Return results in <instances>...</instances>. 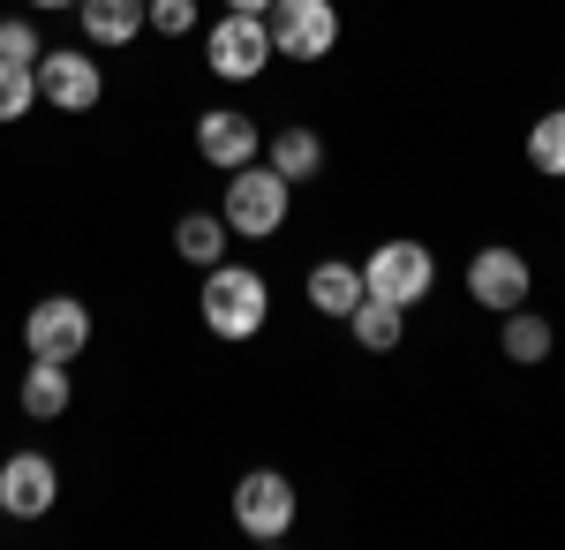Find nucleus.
<instances>
[{
	"mask_svg": "<svg viewBox=\"0 0 565 550\" xmlns=\"http://www.w3.org/2000/svg\"><path fill=\"white\" fill-rule=\"evenodd\" d=\"M196 317H204V332H212V339H234V347H242V339H257L264 325H271V287H264V272L218 256L212 272H204Z\"/></svg>",
	"mask_w": 565,
	"mask_h": 550,
	"instance_id": "obj_1",
	"label": "nucleus"
},
{
	"mask_svg": "<svg viewBox=\"0 0 565 550\" xmlns=\"http://www.w3.org/2000/svg\"><path fill=\"white\" fill-rule=\"evenodd\" d=\"M287 197H295V181H279V173L249 159V167L226 173V197H218V219L242 234V242H271L279 226H287Z\"/></svg>",
	"mask_w": 565,
	"mask_h": 550,
	"instance_id": "obj_2",
	"label": "nucleus"
},
{
	"mask_svg": "<svg viewBox=\"0 0 565 550\" xmlns=\"http://www.w3.org/2000/svg\"><path fill=\"white\" fill-rule=\"evenodd\" d=\"M430 287H437V256H430V242H407V234H392V242H377V250L362 256V295L415 309V302H430Z\"/></svg>",
	"mask_w": 565,
	"mask_h": 550,
	"instance_id": "obj_3",
	"label": "nucleus"
},
{
	"mask_svg": "<svg viewBox=\"0 0 565 550\" xmlns=\"http://www.w3.org/2000/svg\"><path fill=\"white\" fill-rule=\"evenodd\" d=\"M264 31H271V61H324L332 45H340V8L332 0H271L264 8Z\"/></svg>",
	"mask_w": 565,
	"mask_h": 550,
	"instance_id": "obj_4",
	"label": "nucleus"
},
{
	"mask_svg": "<svg viewBox=\"0 0 565 550\" xmlns=\"http://www.w3.org/2000/svg\"><path fill=\"white\" fill-rule=\"evenodd\" d=\"M204 68H212L218 84H257L264 68H271V31H264V15L226 8L212 31H204Z\"/></svg>",
	"mask_w": 565,
	"mask_h": 550,
	"instance_id": "obj_5",
	"label": "nucleus"
},
{
	"mask_svg": "<svg viewBox=\"0 0 565 550\" xmlns=\"http://www.w3.org/2000/svg\"><path fill=\"white\" fill-rule=\"evenodd\" d=\"M295 512H302V498H295V483H287L279 467H249V475L234 483V528H242L249 543H279V536L295 528Z\"/></svg>",
	"mask_w": 565,
	"mask_h": 550,
	"instance_id": "obj_6",
	"label": "nucleus"
},
{
	"mask_svg": "<svg viewBox=\"0 0 565 550\" xmlns=\"http://www.w3.org/2000/svg\"><path fill=\"white\" fill-rule=\"evenodd\" d=\"M106 98V76L90 61V45H45L39 53V106L53 114H90Z\"/></svg>",
	"mask_w": 565,
	"mask_h": 550,
	"instance_id": "obj_7",
	"label": "nucleus"
},
{
	"mask_svg": "<svg viewBox=\"0 0 565 550\" xmlns=\"http://www.w3.org/2000/svg\"><path fill=\"white\" fill-rule=\"evenodd\" d=\"M23 347H31L39 362H76V355L90 347V309L76 295L31 302V317H23Z\"/></svg>",
	"mask_w": 565,
	"mask_h": 550,
	"instance_id": "obj_8",
	"label": "nucleus"
},
{
	"mask_svg": "<svg viewBox=\"0 0 565 550\" xmlns=\"http://www.w3.org/2000/svg\"><path fill=\"white\" fill-rule=\"evenodd\" d=\"M535 295V272H527L521 250H505V242H490V250L468 256V302L490 309V317H505V309H521Z\"/></svg>",
	"mask_w": 565,
	"mask_h": 550,
	"instance_id": "obj_9",
	"label": "nucleus"
},
{
	"mask_svg": "<svg viewBox=\"0 0 565 550\" xmlns=\"http://www.w3.org/2000/svg\"><path fill=\"white\" fill-rule=\"evenodd\" d=\"M61 506V467L45 461V453H8L0 461V512L8 520H45V512Z\"/></svg>",
	"mask_w": 565,
	"mask_h": 550,
	"instance_id": "obj_10",
	"label": "nucleus"
},
{
	"mask_svg": "<svg viewBox=\"0 0 565 550\" xmlns=\"http://www.w3.org/2000/svg\"><path fill=\"white\" fill-rule=\"evenodd\" d=\"M196 151H204V167L234 173L249 167V159H264V128L242 114V106H212L204 121H196Z\"/></svg>",
	"mask_w": 565,
	"mask_h": 550,
	"instance_id": "obj_11",
	"label": "nucleus"
},
{
	"mask_svg": "<svg viewBox=\"0 0 565 550\" xmlns=\"http://www.w3.org/2000/svg\"><path fill=\"white\" fill-rule=\"evenodd\" d=\"M76 31L98 53H114V45H136L151 23H143V0H76Z\"/></svg>",
	"mask_w": 565,
	"mask_h": 550,
	"instance_id": "obj_12",
	"label": "nucleus"
},
{
	"mask_svg": "<svg viewBox=\"0 0 565 550\" xmlns=\"http://www.w3.org/2000/svg\"><path fill=\"white\" fill-rule=\"evenodd\" d=\"M15 400H23V415H31V423H61V415H68V400H76L68 362H39V355H31V370H23V384H15Z\"/></svg>",
	"mask_w": 565,
	"mask_h": 550,
	"instance_id": "obj_13",
	"label": "nucleus"
},
{
	"mask_svg": "<svg viewBox=\"0 0 565 550\" xmlns=\"http://www.w3.org/2000/svg\"><path fill=\"white\" fill-rule=\"evenodd\" d=\"M302 295L317 317H348L354 302H362V264H348V256H324V264H309Z\"/></svg>",
	"mask_w": 565,
	"mask_h": 550,
	"instance_id": "obj_14",
	"label": "nucleus"
},
{
	"mask_svg": "<svg viewBox=\"0 0 565 550\" xmlns=\"http://www.w3.org/2000/svg\"><path fill=\"white\" fill-rule=\"evenodd\" d=\"M264 167L279 173V181H317V173H324V136H317V128H279V136H264Z\"/></svg>",
	"mask_w": 565,
	"mask_h": 550,
	"instance_id": "obj_15",
	"label": "nucleus"
},
{
	"mask_svg": "<svg viewBox=\"0 0 565 550\" xmlns=\"http://www.w3.org/2000/svg\"><path fill=\"white\" fill-rule=\"evenodd\" d=\"M226 242H234V226H226L218 212H181L174 219V256L196 264V272H212L218 256H226Z\"/></svg>",
	"mask_w": 565,
	"mask_h": 550,
	"instance_id": "obj_16",
	"label": "nucleus"
},
{
	"mask_svg": "<svg viewBox=\"0 0 565 550\" xmlns=\"http://www.w3.org/2000/svg\"><path fill=\"white\" fill-rule=\"evenodd\" d=\"M340 325H348V332L362 339L370 355H392V347H399V332H407V309H399V302H377V295H362V302L348 309V317H340Z\"/></svg>",
	"mask_w": 565,
	"mask_h": 550,
	"instance_id": "obj_17",
	"label": "nucleus"
},
{
	"mask_svg": "<svg viewBox=\"0 0 565 550\" xmlns=\"http://www.w3.org/2000/svg\"><path fill=\"white\" fill-rule=\"evenodd\" d=\"M498 347H505V362H551V347H558V332L535 317V309H505V332H498Z\"/></svg>",
	"mask_w": 565,
	"mask_h": 550,
	"instance_id": "obj_18",
	"label": "nucleus"
},
{
	"mask_svg": "<svg viewBox=\"0 0 565 550\" xmlns=\"http://www.w3.org/2000/svg\"><path fill=\"white\" fill-rule=\"evenodd\" d=\"M527 167L551 173V181H565V106H551L543 121L527 128Z\"/></svg>",
	"mask_w": 565,
	"mask_h": 550,
	"instance_id": "obj_19",
	"label": "nucleus"
},
{
	"mask_svg": "<svg viewBox=\"0 0 565 550\" xmlns=\"http://www.w3.org/2000/svg\"><path fill=\"white\" fill-rule=\"evenodd\" d=\"M39 106V68H23V61H0V128H15L23 114Z\"/></svg>",
	"mask_w": 565,
	"mask_h": 550,
	"instance_id": "obj_20",
	"label": "nucleus"
},
{
	"mask_svg": "<svg viewBox=\"0 0 565 550\" xmlns=\"http://www.w3.org/2000/svg\"><path fill=\"white\" fill-rule=\"evenodd\" d=\"M45 53V31L31 15H0V61H23V68H39Z\"/></svg>",
	"mask_w": 565,
	"mask_h": 550,
	"instance_id": "obj_21",
	"label": "nucleus"
},
{
	"mask_svg": "<svg viewBox=\"0 0 565 550\" xmlns=\"http://www.w3.org/2000/svg\"><path fill=\"white\" fill-rule=\"evenodd\" d=\"M143 23L159 39H189L196 31V0H143Z\"/></svg>",
	"mask_w": 565,
	"mask_h": 550,
	"instance_id": "obj_22",
	"label": "nucleus"
},
{
	"mask_svg": "<svg viewBox=\"0 0 565 550\" xmlns=\"http://www.w3.org/2000/svg\"><path fill=\"white\" fill-rule=\"evenodd\" d=\"M31 8H45V15H61V8H68V15H76V0H31Z\"/></svg>",
	"mask_w": 565,
	"mask_h": 550,
	"instance_id": "obj_23",
	"label": "nucleus"
},
{
	"mask_svg": "<svg viewBox=\"0 0 565 550\" xmlns=\"http://www.w3.org/2000/svg\"><path fill=\"white\" fill-rule=\"evenodd\" d=\"M226 8H242V15H264V8H271V0H226Z\"/></svg>",
	"mask_w": 565,
	"mask_h": 550,
	"instance_id": "obj_24",
	"label": "nucleus"
},
{
	"mask_svg": "<svg viewBox=\"0 0 565 550\" xmlns=\"http://www.w3.org/2000/svg\"><path fill=\"white\" fill-rule=\"evenodd\" d=\"M0 520H8V512H0Z\"/></svg>",
	"mask_w": 565,
	"mask_h": 550,
	"instance_id": "obj_25",
	"label": "nucleus"
}]
</instances>
